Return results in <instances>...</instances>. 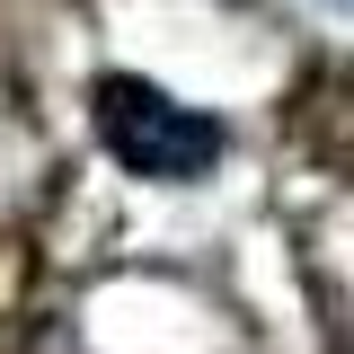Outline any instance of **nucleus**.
Listing matches in <instances>:
<instances>
[{"label": "nucleus", "mask_w": 354, "mask_h": 354, "mask_svg": "<svg viewBox=\"0 0 354 354\" xmlns=\"http://www.w3.org/2000/svg\"><path fill=\"white\" fill-rule=\"evenodd\" d=\"M346 9H354V0H346Z\"/></svg>", "instance_id": "obj_2"}, {"label": "nucleus", "mask_w": 354, "mask_h": 354, "mask_svg": "<svg viewBox=\"0 0 354 354\" xmlns=\"http://www.w3.org/2000/svg\"><path fill=\"white\" fill-rule=\"evenodd\" d=\"M97 142L115 151V169L151 177V186H186V177H213L221 160V124L204 106H186L169 88L133 80V71H106L97 80Z\"/></svg>", "instance_id": "obj_1"}]
</instances>
